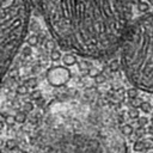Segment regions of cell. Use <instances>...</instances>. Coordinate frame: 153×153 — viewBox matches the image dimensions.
<instances>
[{
	"label": "cell",
	"mask_w": 153,
	"mask_h": 153,
	"mask_svg": "<svg viewBox=\"0 0 153 153\" xmlns=\"http://www.w3.org/2000/svg\"><path fill=\"white\" fill-rule=\"evenodd\" d=\"M65 50L102 59L112 55L130 25L128 0H32Z\"/></svg>",
	"instance_id": "cell-1"
},
{
	"label": "cell",
	"mask_w": 153,
	"mask_h": 153,
	"mask_svg": "<svg viewBox=\"0 0 153 153\" xmlns=\"http://www.w3.org/2000/svg\"><path fill=\"white\" fill-rule=\"evenodd\" d=\"M120 48V62L128 81L153 93V13L130 23Z\"/></svg>",
	"instance_id": "cell-2"
},
{
	"label": "cell",
	"mask_w": 153,
	"mask_h": 153,
	"mask_svg": "<svg viewBox=\"0 0 153 153\" xmlns=\"http://www.w3.org/2000/svg\"><path fill=\"white\" fill-rule=\"evenodd\" d=\"M31 7L30 0H1V75L5 76L26 38Z\"/></svg>",
	"instance_id": "cell-3"
},
{
	"label": "cell",
	"mask_w": 153,
	"mask_h": 153,
	"mask_svg": "<svg viewBox=\"0 0 153 153\" xmlns=\"http://www.w3.org/2000/svg\"><path fill=\"white\" fill-rule=\"evenodd\" d=\"M44 153H103L100 142L79 133H62L55 143L44 146Z\"/></svg>",
	"instance_id": "cell-4"
},
{
	"label": "cell",
	"mask_w": 153,
	"mask_h": 153,
	"mask_svg": "<svg viewBox=\"0 0 153 153\" xmlns=\"http://www.w3.org/2000/svg\"><path fill=\"white\" fill-rule=\"evenodd\" d=\"M72 76L68 67L65 66H53L47 71V80L51 86H63Z\"/></svg>",
	"instance_id": "cell-5"
},
{
	"label": "cell",
	"mask_w": 153,
	"mask_h": 153,
	"mask_svg": "<svg viewBox=\"0 0 153 153\" xmlns=\"http://www.w3.org/2000/svg\"><path fill=\"white\" fill-rule=\"evenodd\" d=\"M62 62H63V66L66 67H71V66H74L78 63V59L74 54H71V53H67L62 56Z\"/></svg>",
	"instance_id": "cell-6"
},
{
	"label": "cell",
	"mask_w": 153,
	"mask_h": 153,
	"mask_svg": "<svg viewBox=\"0 0 153 153\" xmlns=\"http://www.w3.org/2000/svg\"><path fill=\"white\" fill-rule=\"evenodd\" d=\"M121 133H122L124 136H130V135L134 133V128H133L131 124L124 123V124L121 127Z\"/></svg>",
	"instance_id": "cell-7"
},
{
	"label": "cell",
	"mask_w": 153,
	"mask_h": 153,
	"mask_svg": "<svg viewBox=\"0 0 153 153\" xmlns=\"http://www.w3.org/2000/svg\"><path fill=\"white\" fill-rule=\"evenodd\" d=\"M62 54H61V51L59 50V49H54V50H51L50 51V60L53 61V62H57V61H60V60H62Z\"/></svg>",
	"instance_id": "cell-8"
},
{
	"label": "cell",
	"mask_w": 153,
	"mask_h": 153,
	"mask_svg": "<svg viewBox=\"0 0 153 153\" xmlns=\"http://www.w3.org/2000/svg\"><path fill=\"white\" fill-rule=\"evenodd\" d=\"M14 116H16V121H17V123H19V124L25 123L26 120H27V115H26L25 111H18Z\"/></svg>",
	"instance_id": "cell-9"
},
{
	"label": "cell",
	"mask_w": 153,
	"mask_h": 153,
	"mask_svg": "<svg viewBox=\"0 0 153 153\" xmlns=\"http://www.w3.org/2000/svg\"><path fill=\"white\" fill-rule=\"evenodd\" d=\"M25 85L29 87V88H36L38 86V80L35 78V76H30L25 80Z\"/></svg>",
	"instance_id": "cell-10"
},
{
	"label": "cell",
	"mask_w": 153,
	"mask_h": 153,
	"mask_svg": "<svg viewBox=\"0 0 153 153\" xmlns=\"http://www.w3.org/2000/svg\"><path fill=\"white\" fill-rule=\"evenodd\" d=\"M26 44L30 47H36L38 44V36L37 35H30L26 37Z\"/></svg>",
	"instance_id": "cell-11"
},
{
	"label": "cell",
	"mask_w": 153,
	"mask_h": 153,
	"mask_svg": "<svg viewBox=\"0 0 153 153\" xmlns=\"http://www.w3.org/2000/svg\"><path fill=\"white\" fill-rule=\"evenodd\" d=\"M133 149H134L135 152H137V153L142 152L143 149H146V148H145V142L141 141V140H136V141L133 143Z\"/></svg>",
	"instance_id": "cell-12"
},
{
	"label": "cell",
	"mask_w": 153,
	"mask_h": 153,
	"mask_svg": "<svg viewBox=\"0 0 153 153\" xmlns=\"http://www.w3.org/2000/svg\"><path fill=\"white\" fill-rule=\"evenodd\" d=\"M152 109H153V105L149 103V102H143L140 106V110L143 112V114H151L152 112Z\"/></svg>",
	"instance_id": "cell-13"
},
{
	"label": "cell",
	"mask_w": 153,
	"mask_h": 153,
	"mask_svg": "<svg viewBox=\"0 0 153 153\" xmlns=\"http://www.w3.org/2000/svg\"><path fill=\"white\" fill-rule=\"evenodd\" d=\"M127 96L129 99H134V98H137L139 96V88L137 87H130L127 90Z\"/></svg>",
	"instance_id": "cell-14"
},
{
	"label": "cell",
	"mask_w": 153,
	"mask_h": 153,
	"mask_svg": "<svg viewBox=\"0 0 153 153\" xmlns=\"http://www.w3.org/2000/svg\"><path fill=\"white\" fill-rule=\"evenodd\" d=\"M17 93L19 94V96H25V94H27L29 93V87L25 85V84H20V85H18L17 86Z\"/></svg>",
	"instance_id": "cell-15"
},
{
	"label": "cell",
	"mask_w": 153,
	"mask_h": 153,
	"mask_svg": "<svg viewBox=\"0 0 153 153\" xmlns=\"http://www.w3.org/2000/svg\"><path fill=\"white\" fill-rule=\"evenodd\" d=\"M128 116L131 118V120H137L140 117V111L137 108H130L128 110Z\"/></svg>",
	"instance_id": "cell-16"
},
{
	"label": "cell",
	"mask_w": 153,
	"mask_h": 153,
	"mask_svg": "<svg viewBox=\"0 0 153 153\" xmlns=\"http://www.w3.org/2000/svg\"><path fill=\"white\" fill-rule=\"evenodd\" d=\"M17 146H18V143H17V141H16L14 139H8V140H6V143H5L6 149L13 151L14 148H17Z\"/></svg>",
	"instance_id": "cell-17"
},
{
	"label": "cell",
	"mask_w": 153,
	"mask_h": 153,
	"mask_svg": "<svg viewBox=\"0 0 153 153\" xmlns=\"http://www.w3.org/2000/svg\"><path fill=\"white\" fill-rule=\"evenodd\" d=\"M93 79H94V82H96V84H103V82H105L106 76H105V74H104V73L98 72V73L93 76Z\"/></svg>",
	"instance_id": "cell-18"
},
{
	"label": "cell",
	"mask_w": 153,
	"mask_h": 153,
	"mask_svg": "<svg viewBox=\"0 0 153 153\" xmlns=\"http://www.w3.org/2000/svg\"><path fill=\"white\" fill-rule=\"evenodd\" d=\"M137 10H139L140 12L146 13V12L149 10V2H147V1H140V2L137 4Z\"/></svg>",
	"instance_id": "cell-19"
},
{
	"label": "cell",
	"mask_w": 153,
	"mask_h": 153,
	"mask_svg": "<svg viewBox=\"0 0 153 153\" xmlns=\"http://www.w3.org/2000/svg\"><path fill=\"white\" fill-rule=\"evenodd\" d=\"M55 47H56V43H55V41L51 39V38H48V39L44 42V48L48 49V50H54Z\"/></svg>",
	"instance_id": "cell-20"
},
{
	"label": "cell",
	"mask_w": 153,
	"mask_h": 153,
	"mask_svg": "<svg viewBox=\"0 0 153 153\" xmlns=\"http://www.w3.org/2000/svg\"><path fill=\"white\" fill-rule=\"evenodd\" d=\"M151 120L148 118V117H146V116H140L139 118H137V124H139V127L140 128H143L145 126H148V122H149Z\"/></svg>",
	"instance_id": "cell-21"
},
{
	"label": "cell",
	"mask_w": 153,
	"mask_h": 153,
	"mask_svg": "<svg viewBox=\"0 0 153 153\" xmlns=\"http://www.w3.org/2000/svg\"><path fill=\"white\" fill-rule=\"evenodd\" d=\"M4 120H5V122H6L7 126H13L14 123H17L14 115H10V114H8V115H6V116L4 117Z\"/></svg>",
	"instance_id": "cell-22"
},
{
	"label": "cell",
	"mask_w": 153,
	"mask_h": 153,
	"mask_svg": "<svg viewBox=\"0 0 153 153\" xmlns=\"http://www.w3.org/2000/svg\"><path fill=\"white\" fill-rule=\"evenodd\" d=\"M127 152H128V147L126 142H121L115 149V153H127Z\"/></svg>",
	"instance_id": "cell-23"
},
{
	"label": "cell",
	"mask_w": 153,
	"mask_h": 153,
	"mask_svg": "<svg viewBox=\"0 0 153 153\" xmlns=\"http://www.w3.org/2000/svg\"><path fill=\"white\" fill-rule=\"evenodd\" d=\"M31 54H32V48H31L30 45L26 44L25 47L22 48V55H23L24 57H29Z\"/></svg>",
	"instance_id": "cell-24"
},
{
	"label": "cell",
	"mask_w": 153,
	"mask_h": 153,
	"mask_svg": "<svg viewBox=\"0 0 153 153\" xmlns=\"http://www.w3.org/2000/svg\"><path fill=\"white\" fill-rule=\"evenodd\" d=\"M30 98H31L32 100H38L39 98H42V93H41V91H38V90L32 91V92L30 93Z\"/></svg>",
	"instance_id": "cell-25"
},
{
	"label": "cell",
	"mask_w": 153,
	"mask_h": 153,
	"mask_svg": "<svg viewBox=\"0 0 153 153\" xmlns=\"http://www.w3.org/2000/svg\"><path fill=\"white\" fill-rule=\"evenodd\" d=\"M143 103V100H141L140 98H134V99H130V104L133 108H140L141 104Z\"/></svg>",
	"instance_id": "cell-26"
},
{
	"label": "cell",
	"mask_w": 153,
	"mask_h": 153,
	"mask_svg": "<svg viewBox=\"0 0 153 153\" xmlns=\"http://www.w3.org/2000/svg\"><path fill=\"white\" fill-rule=\"evenodd\" d=\"M143 142H145V148H146V149H152V148H153V139H152V137L145 139Z\"/></svg>",
	"instance_id": "cell-27"
},
{
	"label": "cell",
	"mask_w": 153,
	"mask_h": 153,
	"mask_svg": "<svg viewBox=\"0 0 153 153\" xmlns=\"http://www.w3.org/2000/svg\"><path fill=\"white\" fill-rule=\"evenodd\" d=\"M33 103L32 102H26L25 104H24V111L25 112H31L32 110H33Z\"/></svg>",
	"instance_id": "cell-28"
},
{
	"label": "cell",
	"mask_w": 153,
	"mask_h": 153,
	"mask_svg": "<svg viewBox=\"0 0 153 153\" xmlns=\"http://www.w3.org/2000/svg\"><path fill=\"white\" fill-rule=\"evenodd\" d=\"M110 68H111V71H117L118 69V63L116 61H112L111 65H110Z\"/></svg>",
	"instance_id": "cell-29"
},
{
	"label": "cell",
	"mask_w": 153,
	"mask_h": 153,
	"mask_svg": "<svg viewBox=\"0 0 153 153\" xmlns=\"http://www.w3.org/2000/svg\"><path fill=\"white\" fill-rule=\"evenodd\" d=\"M147 133L153 136V124H148L147 126Z\"/></svg>",
	"instance_id": "cell-30"
},
{
	"label": "cell",
	"mask_w": 153,
	"mask_h": 153,
	"mask_svg": "<svg viewBox=\"0 0 153 153\" xmlns=\"http://www.w3.org/2000/svg\"><path fill=\"white\" fill-rule=\"evenodd\" d=\"M36 103H37V105H38V106H43V104H44V100H43L42 98H39L38 100H36Z\"/></svg>",
	"instance_id": "cell-31"
},
{
	"label": "cell",
	"mask_w": 153,
	"mask_h": 153,
	"mask_svg": "<svg viewBox=\"0 0 153 153\" xmlns=\"http://www.w3.org/2000/svg\"><path fill=\"white\" fill-rule=\"evenodd\" d=\"M151 123H152V124H153V114H152V115H151Z\"/></svg>",
	"instance_id": "cell-32"
},
{
	"label": "cell",
	"mask_w": 153,
	"mask_h": 153,
	"mask_svg": "<svg viewBox=\"0 0 153 153\" xmlns=\"http://www.w3.org/2000/svg\"><path fill=\"white\" fill-rule=\"evenodd\" d=\"M148 2H149V5H152V6H153V0H148Z\"/></svg>",
	"instance_id": "cell-33"
},
{
	"label": "cell",
	"mask_w": 153,
	"mask_h": 153,
	"mask_svg": "<svg viewBox=\"0 0 153 153\" xmlns=\"http://www.w3.org/2000/svg\"><path fill=\"white\" fill-rule=\"evenodd\" d=\"M20 153H30V152H27V151H22Z\"/></svg>",
	"instance_id": "cell-34"
}]
</instances>
